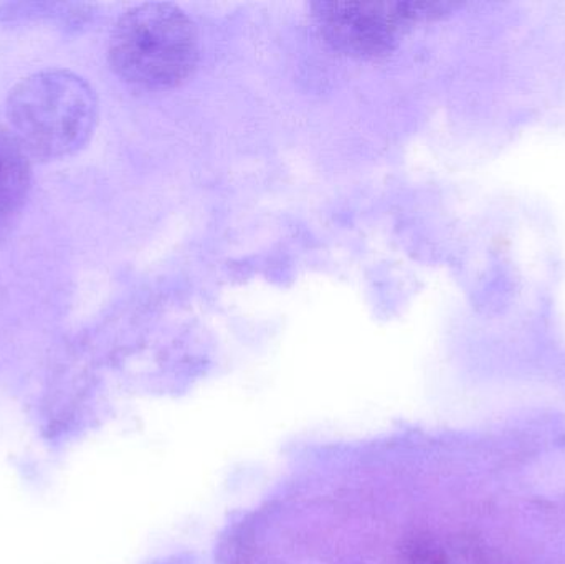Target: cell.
Wrapping results in <instances>:
<instances>
[{
    "label": "cell",
    "mask_w": 565,
    "mask_h": 564,
    "mask_svg": "<svg viewBox=\"0 0 565 564\" xmlns=\"http://www.w3.org/2000/svg\"><path fill=\"white\" fill-rule=\"evenodd\" d=\"M95 89L68 70H45L17 83L7 98L10 131L30 158H68L85 148L98 125Z\"/></svg>",
    "instance_id": "6da1fadb"
},
{
    "label": "cell",
    "mask_w": 565,
    "mask_h": 564,
    "mask_svg": "<svg viewBox=\"0 0 565 564\" xmlns=\"http://www.w3.org/2000/svg\"><path fill=\"white\" fill-rule=\"evenodd\" d=\"M89 12L85 6L72 3H13L0 9V23L36 22L52 20L66 29H76L88 20Z\"/></svg>",
    "instance_id": "5b68a950"
},
{
    "label": "cell",
    "mask_w": 565,
    "mask_h": 564,
    "mask_svg": "<svg viewBox=\"0 0 565 564\" xmlns=\"http://www.w3.org/2000/svg\"><path fill=\"white\" fill-rule=\"evenodd\" d=\"M316 19L328 42L349 55L379 56L394 49L402 30L444 12L441 3H318Z\"/></svg>",
    "instance_id": "3957f363"
},
{
    "label": "cell",
    "mask_w": 565,
    "mask_h": 564,
    "mask_svg": "<svg viewBox=\"0 0 565 564\" xmlns=\"http://www.w3.org/2000/svg\"><path fill=\"white\" fill-rule=\"evenodd\" d=\"M108 55L122 82L142 89L174 88L198 65V29L172 3H142L116 23Z\"/></svg>",
    "instance_id": "7a4b0ae2"
},
{
    "label": "cell",
    "mask_w": 565,
    "mask_h": 564,
    "mask_svg": "<svg viewBox=\"0 0 565 564\" xmlns=\"http://www.w3.org/2000/svg\"><path fill=\"white\" fill-rule=\"evenodd\" d=\"M32 184L30 156L10 129L0 125V232L25 204Z\"/></svg>",
    "instance_id": "277c9868"
}]
</instances>
